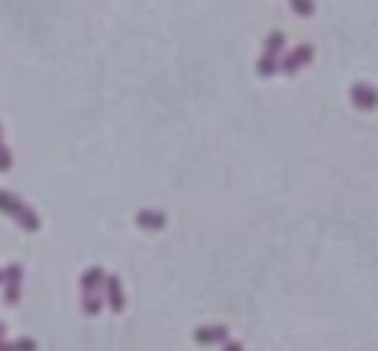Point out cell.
<instances>
[{
	"label": "cell",
	"instance_id": "1",
	"mask_svg": "<svg viewBox=\"0 0 378 351\" xmlns=\"http://www.w3.org/2000/svg\"><path fill=\"white\" fill-rule=\"evenodd\" d=\"M0 216L14 219L23 232H40V216L30 209L20 196H14V192H7V189H0Z\"/></svg>",
	"mask_w": 378,
	"mask_h": 351
},
{
	"label": "cell",
	"instance_id": "2",
	"mask_svg": "<svg viewBox=\"0 0 378 351\" xmlns=\"http://www.w3.org/2000/svg\"><path fill=\"white\" fill-rule=\"evenodd\" d=\"M282 53H285V33H282V30H272L269 37H266V47H262L259 63H256V70H259L262 80H269V76L279 73Z\"/></svg>",
	"mask_w": 378,
	"mask_h": 351
},
{
	"label": "cell",
	"instance_id": "3",
	"mask_svg": "<svg viewBox=\"0 0 378 351\" xmlns=\"http://www.w3.org/2000/svg\"><path fill=\"white\" fill-rule=\"evenodd\" d=\"M312 57H315V47H312V43H299L295 50H289V53H282V60H279V73L295 76L302 67H309V63H312Z\"/></svg>",
	"mask_w": 378,
	"mask_h": 351
},
{
	"label": "cell",
	"instance_id": "4",
	"mask_svg": "<svg viewBox=\"0 0 378 351\" xmlns=\"http://www.w3.org/2000/svg\"><path fill=\"white\" fill-rule=\"evenodd\" d=\"M0 288H4V302L7 305L20 302V295H23V266H20V262H10V266L4 268Z\"/></svg>",
	"mask_w": 378,
	"mask_h": 351
},
{
	"label": "cell",
	"instance_id": "5",
	"mask_svg": "<svg viewBox=\"0 0 378 351\" xmlns=\"http://www.w3.org/2000/svg\"><path fill=\"white\" fill-rule=\"evenodd\" d=\"M349 96H352V103H355V110H365V113L378 110V86H372V83H352Z\"/></svg>",
	"mask_w": 378,
	"mask_h": 351
},
{
	"label": "cell",
	"instance_id": "6",
	"mask_svg": "<svg viewBox=\"0 0 378 351\" xmlns=\"http://www.w3.org/2000/svg\"><path fill=\"white\" fill-rule=\"evenodd\" d=\"M103 302H107V308L113 315H120L126 308V295H123V282H120L117 276H107V282H103Z\"/></svg>",
	"mask_w": 378,
	"mask_h": 351
},
{
	"label": "cell",
	"instance_id": "7",
	"mask_svg": "<svg viewBox=\"0 0 378 351\" xmlns=\"http://www.w3.org/2000/svg\"><path fill=\"white\" fill-rule=\"evenodd\" d=\"M103 282H107V272L100 266H90L80 276V295H103Z\"/></svg>",
	"mask_w": 378,
	"mask_h": 351
},
{
	"label": "cell",
	"instance_id": "8",
	"mask_svg": "<svg viewBox=\"0 0 378 351\" xmlns=\"http://www.w3.org/2000/svg\"><path fill=\"white\" fill-rule=\"evenodd\" d=\"M226 338H229V328H226V325H199L193 332L196 345H223Z\"/></svg>",
	"mask_w": 378,
	"mask_h": 351
},
{
	"label": "cell",
	"instance_id": "9",
	"mask_svg": "<svg viewBox=\"0 0 378 351\" xmlns=\"http://www.w3.org/2000/svg\"><path fill=\"white\" fill-rule=\"evenodd\" d=\"M136 226L146 229V232H159V229H166V212L163 209H140L136 212Z\"/></svg>",
	"mask_w": 378,
	"mask_h": 351
},
{
	"label": "cell",
	"instance_id": "10",
	"mask_svg": "<svg viewBox=\"0 0 378 351\" xmlns=\"http://www.w3.org/2000/svg\"><path fill=\"white\" fill-rule=\"evenodd\" d=\"M0 351H37V342L33 338H0Z\"/></svg>",
	"mask_w": 378,
	"mask_h": 351
},
{
	"label": "cell",
	"instance_id": "11",
	"mask_svg": "<svg viewBox=\"0 0 378 351\" xmlns=\"http://www.w3.org/2000/svg\"><path fill=\"white\" fill-rule=\"evenodd\" d=\"M80 305H83V315H100L103 312V295H80Z\"/></svg>",
	"mask_w": 378,
	"mask_h": 351
},
{
	"label": "cell",
	"instance_id": "12",
	"mask_svg": "<svg viewBox=\"0 0 378 351\" xmlns=\"http://www.w3.org/2000/svg\"><path fill=\"white\" fill-rule=\"evenodd\" d=\"M295 17H312L315 14V0H289Z\"/></svg>",
	"mask_w": 378,
	"mask_h": 351
},
{
	"label": "cell",
	"instance_id": "13",
	"mask_svg": "<svg viewBox=\"0 0 378 351\" xmlns=\"http://www.w3.org/2000/svg\"><path fill=\"white\" fill-rule=\"evenodd\" d=\"M14 166V152L7 150V142H0V172H10Z\"/></svg>",
	"mask_w": 378,
	"mask_h": 351
},
{
	"label": "cell",
	"instance_id": "14",
	"mask_svg": "<svg viewBox=\"0 0 378 351\" xmlns=\"http://www.w3.org/2000/svg\"><path fill=\"white\" fill-rule=\"evenodd\" d=\"M223 351H246V348H243V342H236L233 335H229V338L223 342Z\"/></svg>",
	"mask_w": 378,
	"mask_h": 351
},
{
	"label": "cell",
	"instance_id": "15",
	"mask_svg": "<svg viewBox=\"0 0 378 351\" xmlns=\"http://www.w3.org/2000/svg\"><path fill=\"white\" fill-rule=\"evenodd\" d=\"M4 335H7V325H4V322H0V338H4Z\"/></svg>",
	"mask_w": 378,
	"mask_h": 351
},
{
	"label": "cell",
	"instance_id": "16",
	"mask_svg": "<svg viewBox=\"0 0 378 351\" xmlns=\"http://www.w3.org/2000/svg\"><path fill=\"white\" fill-rule=\"evenodd\" d=\"M0 142H4V126H0Z\"/></svg>",
	"mask_w": 378,
	"mask_h": 351
},
{
	"label": "cell",
	"instance_id": "17",
	"mask_svg": "<svg viewBox=\"0 0 378 351\" xmlns=\"http://www.w3.org/2000/svg\"><path fill=\"white\" fill-rule=\"evenodd\" d=\"M0 278H4V268H0Z\"/></svg>",
	"mask_w": 378,
	"mask_h": 351
}]
</instances>
